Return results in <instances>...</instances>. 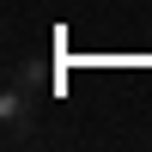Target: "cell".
I'll use <instances>...</instances> for the list:
<instances>
[{
    "label": "cell",
    "instance_id": "cell-1",
    "mask_svg": "<svg viewBox=\"0 0 152 152\" xmlns=\"http://www.w3.org/2000/svg\"><path fill=\"white\" fill-rule=\"evenodd\" d=\"M37 67H12L6 85H0V128H6V146L37 140Z\"/></svg>",
    "mask_w": 152,
    "mask_h": 152
}]
</instances>
